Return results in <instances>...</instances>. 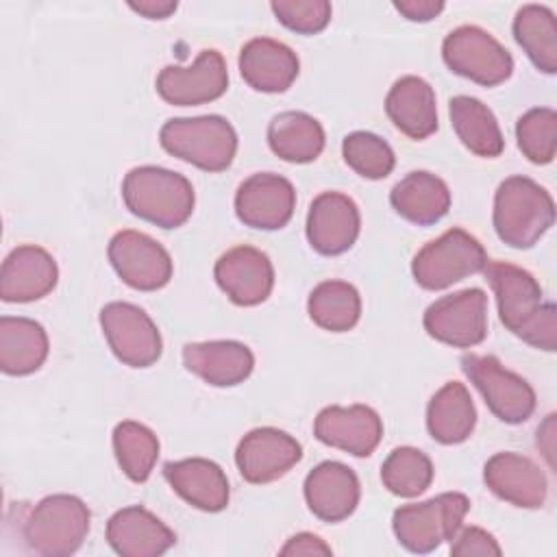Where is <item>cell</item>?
Segmentation results:
<instances>
[{
    "label": "cell",
    "mask_w": 557,
    "mask_h": 557,
    "mask_svg": "<svg viewBox=\"0 0 557 557\" xmlns=\"http://www.w3.org/2000/svg\"><path fill=\"white\" fill-rule=\"evenodd\" d=\"M490 281L500 322L522 342L553 352L557 346V311L553 302L542 300V287L535 276L507 261H487Z\"/></svg>",
    "instance_id": "6da1fadb"
},
{
    "label": "cell",
    "mask_w": 557,
    "mask_h": 557,
    "mask_svg": "<svg viewBox=\"0 0 557 557\" xmlns=\"http://www.w3.org/2000/svg\"><path fill=\"white\" fill-rule=\"evenodd\" d=\"M122 198L133 215L161 228L183 226L196 205L191 183L159 165L133 168L122 181Z\"/></svg>",
    "instance_id": "7a4b0ae2"
},
{
    "label": "cell",
    "mask_w": 557,
    "mask_h": 557,
    "mask_svg": "<svg viewBox=\"0 0 557 557\" xmlns=\"http://www.w3.org/2000/svg\"><path fill=\"white\" fill-rule=\"evenodd\" d=\"M494 231L511 248L535 246L555 222L553 196L529 176L505 178L494 196Z\"/></svg>",
    "instance_id": "3957f363"
},
{
    "label": "cell",
    "mask_w": 557,
    "mask_h": 557,
    "mask_svg": "<svg viewBox=\"0 0 557 557\" xmlns=\"http://www.w3.org/2000/svg\"><path fill=\"white\" fill-rule=\"evenodd\" d=\"M89 520V507L78 496L52 494L28 511L22 535L35 555L70 557L83 546Z\"/></svg>",
    "instance_id": "277c9868"
},
{
    "label": "cell",
    "mask_w": 557,
    "mask_h": 557,
    "mask_svg": "<svg viewBox=\"0 0 557 557\" xmlns=\"http://www.w3.org/2000/svg\"><path fill=\"white\" fill-rule=\"evenodd\" d=\"M165 152L205 172L226 170L237 152V133L222 115L174 117L159 131Z\"/></svg>",
    "instance_id": "5b68a950"
},
{
    "label": "cell",
    "mask_w": 557,
    "mask_h": 557,
    "mask_svg": "<svg viewBox=\"0 0 557 557\" xmlns=\"http://www.w3.org/2000/svg\"><path fill=\"white\" fill-rule=\"evenodd\" d=\"M470 498L461 492H444L422 503L403 505L392 516V529L407 550L424 555L455 537L461 529Z\"/></svg>",
    "instance_id": "8992f818"
},
{
    "label": "cell",
    "mask_w": 557,
    "mask_h": 557,
    "mask_svg": "<svg viewBox=\"0 0 557 557\" xmlns=\"http://www.w3.org/2000/svg\"><path fill=\"white\" fill-rule=\"evenodd\" d=\"M487 261L490 259L474 235L463 228H448L416 252L411 274L420 287L437 292L466 276L483 272Z\"/></svg>",
    "instance_id": "52a82bcc"
},
{
    "label": "cell",
    "mask_w": 557,
    "mask_h": 557,
    "mask_svg": "<svg viewBox=\"0 0 557 557\" xmlns=\"http://www.w3.org/2000/svg\"><path fill=\"white\" fill-rule=\"evenodd\" d=\"M461 370L470 383L481 392L487 409L505 424H522L535 411L533 387L507 370L494 355L466 352L461 359Z\"/></svg>",
    "instance_id": "ba28073f"
},
{
    "label": "cell",
    "mask_w": 557,
    "mask_h": 557,
    "mask_svg": "<svg viewBox=\"0 0 557 557\" xmlns=\"http://www.w3.org/2000/svg\"><path fill=\"white\" fill-rule=\"evenodd\" d=\"M442 59L450 72L483 87H496L513 72L509 50L487 30L472 24H463L446 35Z\"/></svg>",
    "instance_id": "9c48e42d"
},
{
    "label": "cell",
    "mask_w": 557,
    "mask_h": 557,
    "mask_svg": "<svg viewBox=\"0 0 557 557\" xmlns=\"http://www.w3.org/2000/svg\"><path fill=\"white\" fill-rule=\"evenodd\" d=\"M424 331L453 348H472L487 335V296L468 287L431 302L422 318Z\"/></svg>",
    "instance_id": "30bf717a"
},
{
    "label": "cell",
    "mask_w": 557,
    "mask_h": 557,
    "mask_svg": "<svg viewBox=\"0 0 557 557\" xmlns=\"http://www.w3.org/2000/svg\"><path fill=\"white\" fill-rule=\"evenodd\" d=\"M100 326L113 355L131 368L152 366L163 350L152 318L133 302H109L100 309Z\"/></svg>",
    "instance_id": "8fae6325"
},
{
    "label": "cell",
    "mask_w": 557,
    "mask_h": 557,
    "mask_svg": "<svg viewBox=\"0 0 557 557\" xmlns=\"http://www.w3.org/2000/svg\"><path fill=\"white\" fill-rule=\"evenodd\" d=\"M107 255L117 276L133 289L157 292L172 278L170 252L146 233L133 228L115 233Z\"/></svg>",
    "instance_id": "7c38bea8"
},
{
    "label": "cell",
    "mask_w": 557,
    "mask_h": 557,
    "mask_svg": "<svg viewBox=\"0 0 557 557\" xmlns=\"http://www.w3.org/2000/svg\"><path fill=\"white\" fill-rule=\"evenodd\" d=\"M226 61L218 50H200L191 65H165L157 76L159 96L174 107L213 102L226 91Z\"/></svg>",
    "instance_id": "4fadbf2b"
},
{
    "label": "cell",
    "mask_w": 557,
    "mask_h": 557,
    "mask_svg": "<svg viewBox=\"0 0 557 557\" xmlns=\"http://www.w3.org/2000/svg\"><path fill=\"white\" fill-rule=\"evenodd\" d=\"M302 459V446L289 433L274 426L248 431L235 450V463L244 481L263 485L285 476Z\"/></svg>",
    "instance_id": "5bb4252c"
},
{
    "label": "cell",
    "mask_w": 557,
    "mask_h": 557,
    "mask_svg": "<svg viewBox=\"0 0 557 557\" xmlns=\"http://www.w3.org/2000/svg\"><path fill=\"white\" fill-rule=\"evenodd\" d=\"M296 209L294 185L272 172L248 176L235 194V213L239 222L259 231L283 228Z\"/></svg>",
    "instance_id": "9a60e30c"
},
{
    "label": "cell",
    "mask_w": 557,
    "mask_h": 557,
    "mask_svg": "<svg viewBox=\"0 0 557 557\" xmlns=\"http://www.w3.org/2000/svg\"><path fill=\"white\" fill-rule=\"evenodd\" d=\"M215 283L239 307L261 305L274 287V268L270 257L255 246H235L226 250L213 268Z\"/></svg>",
    "instance_id": "2e32d148"
},
{
    "label": "cell",
    "mask_w": 557,
    "mask_h": 557,
    "mask_svg": "<svg viewBox=\"0 0 557 557\" xmlns=\"http://www.w3.org/2000/svg\"><path fill=\"white\" fill-rule=\"evenodd\" d=\"M361 215L355 200L342 191H322L307 213V239L324 257L346 252L359 237Z\"/></svg>",
    "instance_id": "e0dca14e"
},
{
    "label": "cell",
    "mask_w": 557,
    "mask_h": 557,
    "mask_svg": "<svg viewBox=\"0 0 557 557\" xmlns=\"http://www.w3.org/2000/svg\"><path fill=\"white\" fill-rule=\"evenodd\" d=\"M313 435L326 446L355 457H368L383 437V422L368 405H329L315 416Z\"/></svg>",
    "instance_id": "ac0fdd59"
},
{
    "label": "cell",
    "mask_w": 557,
    "mask_h": 557,
    "mask_svg": "<svg viewBox=\"0 0 557 557\" xmlns=\"http://www.w3.org/2000/svg\"><path fill=\"white\" fill-rule=\"evenodd\" d=\"M485 485L503 500L522 507L540 509L546 503L548 483L542 468L518 453H496L483 468Z\"/></svg>",
    "instance_id": "d6986e66"
},
{
    "label": "cell",
    "mask_w": 557,
    "mask_h": 557,
    "mask_svg": "<svg viewBox=\"0 0 557 557\" xmlns=\"http://www.w3.org/2000/svg\"><path fill=\"white\" fill-rule=\"evenodd\" d=\"M59 281L52 255L39 246L13 248L0 270V298L4 302H33L48 296Z\"/></svg>",
    "instance_id": "ffe728a7"
},
{
    "label": "cell",
    "mask_w": 557,
    "mask_h": 557,
    "mask_svg": "<svg viewBox=\"0 0 557 557\" xmlns=\"http://www.w3.org/2000/svg\"><path fill=\"white\" fill-rule=\"evenodd\" d=\"M305 500L309 511L322 522H342L359 505V479L346 463L322 461L305 479Z\"/></svg>",
    "instance_id": "44dd1931"
},
{
    "label": "cell",
    "mask_w": 557,
    "mask_h": 557,
    "mask_svg": "<svg viewBox=\"0 0 557 557\" xmlns=\"http://www.w3.org/2000/svg\"><path fill=\"white\" fill-rule=\"evenodd\" d=\"M107 542L122 557H159L174 546L176 535L152 511L131 505L109 518Z\"/></svg>",
    "instance_id": "7402d4cb"
},
{
    "label": "cell",
    "mask_w": 557,
    "mask_h": 557,
    "mask_svg": "<svg viewBox=\"0 0 557 557\" xmlns=\"http://www.w3.org/2000/svg\"><path fill=\"white\" fill-rule=\"evenodd\" d=\"M183 363L213 387H233L252 374L255 355L235 339L194 342L183 346Z\"/></svg>",
    "instance_id": "603a6c76"
},
{
    "label": "cell",
    "mask_w": 557,
    "mask_h": 557,
    "mask_svg": "<svg viewBox=\"0 0 557 557\" xmlns=\"http://www.w3.org/2000/svg\"><path fill=\"white\" fill-rule=\"evenodd\" d=\"M300 70L296 52L283 41L255 37L239 52V74L255 91L281 94L292 87Z\"/></svg>",
    "instance_id": "cb8c5ba5"
},
{
    "label": "cell",
    "mask_w": 557,
    "mask_h": 557,
    "mask_svg": "<svg viewBox=\"0 0 557 557\" xmlns=\"http://www.w3.org/2000/svg\"><path fill=\"white\" fill-rule=\"evenodd\" d=\"M163 476L172 490L191 507L200 511H222L228 505V479L224 470L205 457H189L181 461H168Z\"/></svg>",
    "instance_id": "d4e9b609"
},
{
    "label": "cell",
    "mask_w": 557,
    "mask_h": 557,
    "mask_svg": "<svg viewBox=\"0 0 557 557\" xmlns=\"http://www.w3.org/2000/svg\"><path fill=\"white\" fill-rule=\"evenodd\" d=\"M387 117L411 139H426L437 131V104L433 87L420 76H400L385 98Z\"/></svg>",
    "instance_id": "484cf974"
},
{
    "label": "cell",
    "mask_w": 557,
    "mask_h": 557,
    "mask_svg": "<svg viewBox=\"0 0 557 557\" xmlns=\"http://www.w3.org/2000/svg\"><path fill=\"white\" fill-rule=\"evenodd\" d=\"M389 202L403 220L418 226H429L448 213L450 189L440 176L426 170H416L394 185Z\"/></svg>",
    "instance_id": "4316f807"
},
{
    "label": "cell",
    "mask_w": 557,
    "mask_h": 557,
    "mask_svg": "<svg viewBox=\"0 0 557 557\" xmlns=\"http://www.w3.org/2000/svg\"><path fill=\"white\" fill-rule=\"evenodd\" d=\"M48 357L46 329L22 315L0 318V370L11 376L33 374Z\"/></svg>",
    "instance_id": "83f0119b"
},
{
    "label": "cell",
    "mask_w": 557,
    "mask_h": 557,
    "mask_svg": "<svg viewBox=\"0 0 557 557\" xmlns=\"http://www.w3.org/2000/svg\"><path fill=\"white\" fill-rule=\"evenodd\" d=\"M476 424V409L468 387L459 381H448L440 387L426 407L429 435L446 446L466 442Z\"/></svg>",
    "instance_id": "f1b7e54d"
},
{
    "label": "cell",
    "mask_w": 557,
    "mask_h": 557,
    "mask_svg": "<svg viewBox=\"0 0 557 557\" xmlns=\"http://www.w3.org/2000/svg\"><path fill=\"white\" fill-rule=\"evenodd\" d=\"M268 144L283 161L309 163L324 150V128L305 111H283L268 124Z\"/></svg>",
    "instance_id": "f546056e"
},
{
    "label": "cell",
    "mask_w": 557,
    "mask_h": 557,
    "mask_svg": "<svg viewBox=\"0 0 557 557\" xmlns=\"http://www.w3.org/2000/svg\"><path fill=\"white\" fill-rule=\"evenodd\" d=\"M448 113L457 137L470 152L485 159L498 157L503 152L505 139L500 126L490 107L479 98L455 96L448 102Z\"/></svg>",
    "instance_id": "4dcf8cb0"
},
{
    "label": "cell",
    "mask_w": 557,
    "mask_h": 557,
    "mask_svg": "<svg viewBox=\"0 0 557 557\" xmlns=\"http://www.w3.org/2000/svg\"><path fill=\"white\" fill-rule=\"evenodd\" d=\"M513 37L540 72H557V20L548 7H520L513 17Z\"/></svg>",
    "instance_id": "1f68e13d"
},
{
    "label": "cell",
    "mask_w": 557,
    "mask_h": 557,
    "mask_svg": "<svg viewBox=\"0 0 557 557\" xmlns=\"http://www.w3.org/2000/svg\"><path fill=\"white\" fill-rule=\"evenodd\" d=\"M307 311L320 329L344 333L359 322L361 296L357 287L346 281H322L311 289Z\"/></svg>",
    "instance_id": "d6a6232c"
},
{
    "label": "cell",
    "mask_w": 557,
    "mask_h": 557,
    "mask_svg": "<svg viewBox=\"0 0 557 557\" xmlns=\"http://www.w3.org/2000/svg\"><path fill=\"white\" fill-rule=\"evenodd\" d=\"M113 453L122 472L131 481L144 483L159 459V440L146 424L124 420L113 429Z\"/></svg>",
    "instance_id": "836d02e7"
},
{
    "label": "cell",
    "mask_w": 557,
    "mask_h": 557,
    "mask_svg": "<svg viewBox=\"0 0 557 557\" xmlns=\"http://www.w3.org/2000/svg\"><path fill=\"white\" fill-rule=\"evenodd\" d=\"M381 481L387 492L413 498L429 490L433 481V463L422 450L413 446H398L383 461Z\"/></svg>",
    "instance_id": "e575fe53"
},
{
    "label": "cell",
    "mask_w": 557,
    "mask_h": 557,
    "mask_svg": "<svg viewBox=\"0 0 557 557\" xmlns=\"http://www.w3.org/2000/svg\"><path fill=\"white\" fill-rule=\"evenodd\" d=\"M342 154L350 170L370 181L385 178L396 165L392 146L370 131H355L346 135L342 141Z\"/></svg>",
    "instance_id": "d590c367"
},
{
    "label": "cell",
    "mask_w": 557,
    "mask_h": 557,
    "mask_svg": "<svg viewBox=\"0 0 557 557\" xmlns=\"http://www.w3.org/2000/svg\"><path fill=\"white\" fill-rule=\"evenodd\" d=\"M516 139L522 154L537 165L555 159L557 150V113L550 107H535L520 115L516 124Z\"/></svg>",
    "instance_id": "8d00e7d4"
},
{
    "label": "cell",
    "mask_w": 557,
    "mask_h": 557,
    "mask_svg": "<svg viewBox=\"0 0 557 557\" xmlns=\"http://www.w3.org/2000/svg\"><path fill=\"white\" fill-rule=\"evenodd\" d=\"M276 20L300 35H315L331 22V2L326 0H274L270 4Z\"/></svg>",
    "instance_id": "74e56055"
},
{
    "label": "cell",
    "mask_w": 557,
    "mask_h": 557,
    "mask_svg": "<svg viewBox=\"0 0 557 557\" xmlns=\"http://www.w3.org/2000/svg\"><path fill=\"white\" fill-rule=\"evenodd\" d=\"M450 555L453 557H498L503 550L498 546V542L494 540L492 533H487L481 527H463L455 533V537L450 540Z\"/></svg>",
    "instance_id": "f35d334b"
},
{
    "label": "cell",
    "mask_w": 557,
    "mask_h": 557,
    "mask_svg": "<svg viewBox=\"0 0 557 557\" xmlns=\"http://www.w3.org/2000/svg\"><path fill=\"white\" fill-rule=\"evenodd\" d=\"M278 553L281 555H305V557H309V555H331L333 550L322 537L302 531V533L292 535Z\"/></svg>",
    "instance_id": "ab89813d"
},
{
    "label": "cell",
    "mask_w": 557,
    "mask_h": 557,
    "mask_svg": "<svg viewBox=\"0 0 557 557\" xmlns=\"http://www.w3.org/2000/svg\"><path fill=\"white\" fill-rule=\"evenodd\" d=\"M444 7L446 4L442 0H400V2H394V9L411 22H431L433 17H437L444 11Z\"/></svg>",
    "instance_id": "60d3db41"
},
{
    "label": "cell",
    "mask_w": 557,
    "mask_h": 557,
    "mask_svg": "<svg viewBox=\"0 0 557 557\" xmlns=\"http://www.w3.org/2000/svg\"><path fill=\"white\" fill-rule=\"evenodd\" d=\"M128 7L148 20H165L176 11L178 2L176 0H139V2H128Z\"/></svg>",
    "instance_id": "b9f144b4"
}]
</instances>
